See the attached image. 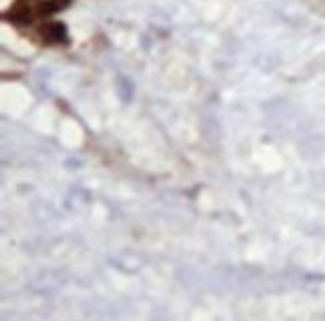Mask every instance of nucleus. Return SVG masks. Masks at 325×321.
<instances>
[{
    "label": "nucleus",
    "instance_id": "obj_1",
    "mask_svg": "<svg viewBox=\"0 0 325 321\" xmlns=\"http://www.w3.org/2000/svg\"><path fill=\"white\" fill-rule=\"evenodd\" d=\"M44 36L50 42H65L67 40V26L61 22H52L44 28Z\"/></svg>",
    "mask_w": 325,
    "mask_h": 321
},
{
    "label": "nucleus",
    "instance_id": "obj_3",
    "mask_svg": "<svg viewBox=\"0 0 325 321\" xmlns=\"http://www.w3.org/2000/svg\"><path fill=\"white\" fill-rule=\"evenodd\" d=\"M12 20H18V22H30V12L28 10H18V12H12L8 14Z\"/></svg>",
    "mask_w": 325,
    "mask_h": 321
},
{
    "label": "nucleus",
    "instance_id": "obj_2",
    "mask_svg": "<svg viewBox=\"0 0 325 321\" xmlns=\"http://www.w3.org/2000/svg\"><path fill=\"white\" fill-rule=\"evenodd\" d=\"M69 4V0H46L44 4H40V14H52V12H59Z\"/></svg>",
    "mask_w": 325,
    "mask_h": 321
}]
</instances>
